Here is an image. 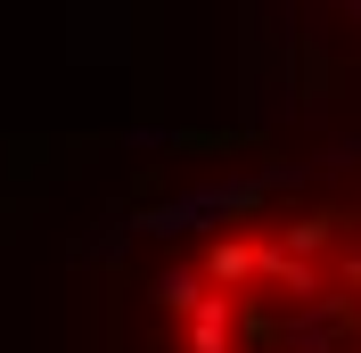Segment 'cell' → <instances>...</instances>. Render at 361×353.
<instances>
[{"label": "cell", "instance_id": "obj_1", "mask_svg": "<svg viewBox=\"0 0 361 353\" xmlns=\"http://www.w3.org/2000/svg\"><path fill=\"white\" fill-rule=\"evenodd\" d=\"M197 280L222 296V353H361V214L312 205L271 230L205 239Z\"/></svg>", "mask_w": 361, "mask_h": 353}]
</instances>
